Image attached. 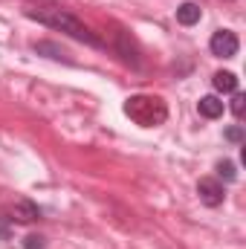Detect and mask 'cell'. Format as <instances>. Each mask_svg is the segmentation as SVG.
Segmentation results:
<instances>
[{"instance_id": "obj_2", "label": "cell", "mask_w": 246, "mask_h": 249, "mask_svg": "<svg viewBox=\"0 0 246 249\" xmlns=\"http://www.w3.org/2000/svg\"><path fill=\"white\" fill-rule=\"evenodd\" d=\"M124 113L139 127H157L168 119V105L159 96H130L124 102Z\"/></svg>"}, {"instance_id": "obj_11", "label": "cell", "mask_w": 246, "mask_h": 249, "mask_svg": "<svg viewBox=\"0 0 246 249\" xmlns=\"http://www.w3.org/2000/svg\"><path fill=\"white\" fill-rule=\"evenodd\" d=\"M244 102H246V96H244V93H235V99H232V113H235L238 119L244 116Z\"/></svg>"}, {"instance_id": "obj_7", "label": "cell", "mask_w": 246, "mask_h": 249, "mask_svg": "<svg viewBox=\"0 0 246 249\" xmlns=\"http://www.w3.org/2000/svg\"><path fill=\"white\" fill-rule=\"evenodd\" d=\"M200 18H203V9L197 6V3H183V6H177V20L183 23V26H194V23H200Z\"/></svg>"}, {"instance_id": "obj_5", "label": "cell", "mask_w": 246, "mask_h": 249, "mask_svg": "<svg viewBox=\"0 0 246 249\" xmlns=\"http://www.w3.org/2000/svg\"><path fill=\"white\" fill-rule=\"evenodd\" d=\"M41 217V209L32 203V200H15V206H12V220H18V223H32V220H38Z\"/></svg>"}, {"instance_id": "obj_4", "label": "cell", "mask_w": 246, "mask_h": 249, "mask_svg": "<svg viewBox=\"0 0 246 249\" xmlns=\"http://www.w3.org/2000/svg\"><path fill=\"white\" fill-rule=\"evenodd\" d=\"M197 194H200V203L209 206V209H217V206L223 203V197H226L223 183H220L217 177H203V180L197 183Z\"/></svg>"}, {"instance_id": "obj_9", "label": "cell", "mask_w": 246, "mask_h": 249, "mask_svg": "<svg viewBox=\"0 0 246 249\" xmlns=\"http://www.w3.org/2000/svg\"><path fill=\"white\" fill-rule=\"evenodd\" d=\"M217 177H223L226 183H232V180H238V171H235V165L229 160H223V162H217Z\"/></svg>"}, {"instance_id": "obj_12", "label": "cell", "mask_w": 246, "mask_h": 249, "mask_svg": "<svg viewBox=\"0 0 246 249\" xmlns=\"http://www.w3.org/2000/svg\"><path fill=\"white\" fill-rule=\"evenodd\" d=\"M35 50H38V53H53L50 58H61V55H64L55 44H35Z\"/></svg>"}, {"instance_id": "obj_10", "label": "cell", "mask_w": 246, "mask_h": 249, "mask_svg": "<svg viewBox=\"0 0 246 249\" xmlns=\"http://www.w3.org/2000/svg\"><path fill=\"white\" fill-rule=\"evenodd\" d=\"M23 249H44V238L41 235H26L23 238Z\"/></svg>"}, {"instance_id": "obj_8", "label": "cell", "mask_w": 246, "mask_h": 249, "mask_svg": "<svg viewBox=\"0 0 246 249\" xmlns=\"http://www.w3.org/2000/svg\"><path fill=\"white\" fill-rule=\"evenodd\" d=\"M214 90L217 93H238V75L235 72H229V70H220V72H214Z\"/></svg>"}, {"instance_id": "obj_13", "label": "cell", "mask_w": 246, "mask_h": 249, "mask_svg": "<svg viewBox=\"0 0 246 249\" xmlns=\"http://www.w3.org/2000/svg\"><path fill=\"white\" fill-rule=\"evenodd\" d=\"M226 139L241 142V139H244V130H241V127H229V130H226Z\"/></svg>"}, {"instance_id": "obj_6", "label": "cell", "mask_w": 246, "mask_h": 249, "mask_svg": "<svg viewBox=\"0 0 246 249\" xmlns=\"http://www.w3.org/2000/svg\"><path fill=\"white\" fill-rule=\"evenodd\" d=\"M197 110H200V116H206V119H220V116H223V102H220L217 96H203V99L197 102Z\"/></svg>"}, {"instance_id": "obj_3", "label": "cell", "mask_w": 246, "mask_h": 249, "mask_svg": "<svg viewBox=\"0 0 246 249\" xmlns=\"http://www.w3.org/2000/svg\"><path fill=\"white\" fill-rule=\"evenodd\" d=\"M209 47H211V55H217V58H235L238 50H241V41L232 29H217L211 35Z\"/></svg>"}, {"instance_id": "obj_1", "label": "cell", "mask_w": 246, "mask_h": 249, "mask_svg": "<svg viewBox=\"0 0 246 249\" xmlns=\"http://www.w3.org/2000/svg\"><path fill=\"white\" fill-rule=\"evenodd\" d=\"M26 18L38 20V23H44V26H50V29L67 32L70 38L84 41V44H90V47H105V44L93 35V29H90V26H84L75 15H70V12H64V9H29V12H26Z\"/></svg>"}]
</instances>
